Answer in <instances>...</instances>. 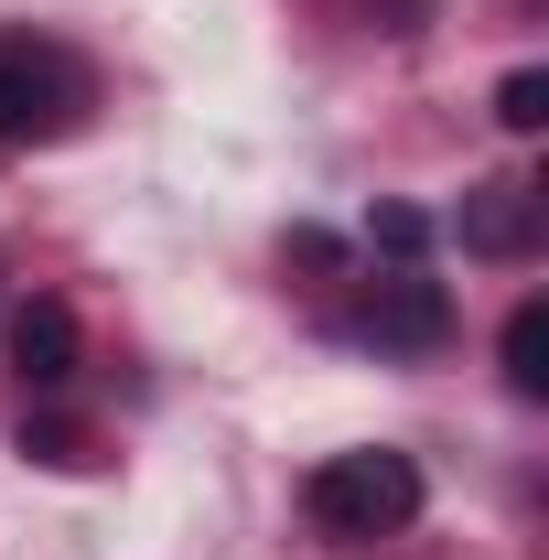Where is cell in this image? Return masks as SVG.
Here are the masks:
<instances>
[{
  "mask_svg": "<svg viewBox=\"0 0 549 560\" xmlns=\"http://www.w3.org/2000/svg\"><path fill=\"white\" fill-rule=\"evenodd\" d=\"M302 506H313V528H324V539H399V528L420 517V464L399 453V442L324 453V464H313V486H302Z\"/></svg>",
  "mask_w": 549,
  "mask_h": 560,
  "instance_id": "1",
  "label": "cell"
},
{
  "mask_svg": "<svg viewBox=\"0 0 549 560\" xmlns=\"http://www.w3.org/2000/svg\"><path fill=\"white\" fill-rule=\"evenodd\" d=\"M75 108H86L75 55L33 44V33H0V151H33V140L75 130Z\"/></svg>",
  "mask_w": 549,
  "mask_h": 560,
  "instance_id": "2",
  "label": "cell"
},
{
  "mask_svg": "<svg viewBox=\"0 0 549 560\" xmlns=\"http://www.w3.org/2000/svg\"><path fill=\"white\" fill-rule=\"evenodd\" d=\"M355 346H377V355H431L442 335H453V291L442 280H420V270H388L366 302H355V324H344Z\"/></svg>",
  "mask_w": 549,
  "mask_h": 560,
  "instance_id": "3",
  "label": "cell"
},
{
  "mask_svg": "<svg viewBox=\"0 0 549 560\" xmlns=\"http://www.w3.org/2000/svg\"><path fill=\"white\" fill-rule=\"evenodd\" d=\"M75 346H86V335H75V302H55V291L11 313V377H22V388H66Z\"/></svg>",
  "mask_w": 549,
  "mask_h": 560,
  "instance_id": "4",
  "label": "cell"
},
{
  "mask_svg": "<svg viewBox=\"0 0 549 560\" xmlns=\"http://www.w3.org/2000/svg\"><path fill=\"white\" fill-rule=\"evenodd\" d=\"M453 237H464L475 259H528V237H539V195H528V184H475L464 215H453Z\"/></svg>",
  "mask_w": 549,
  "mask_h": 560,
  "instance_id": "5",
  "label": "cell"
},
{
  "mask_svg": "<svg viewBox=\"0 0 549 560\" xmlns=\"http://www.w3.org/2000/svg\"><path fill=\"white\" fill-rule=\"evenodd\" d=\"M495 355H506V388H517V399H549V302L539 291L506 313V346Z\"/></svg>",
  "mask_w": 549,
  "mask_h": 560,
  "instance_id": "6",
  "label": "cell"
},
{
  "mask_svg": "<svg viewBox=\"0 0 549 560\" xmlns=\"http://www.w3.org/2000/svg\"><path fill=\"white\" fill-rule=\"evenodd\" d=\"M366 248H388V259L410 270L420 248H431V215H420V206H377V215H366Z\"/></svg>",
  "mask_w": 549,
  "mask_h": 560,
  "instance_id": "7",
  "label": "cell"
},
{
  "mask_svg": "<svg viewBox=\"0 0 549 560\" xmlns=\"http://www.w3.org/2000/svg\"><path fill=\"white\" fill-rule=\"evenodd\" d=\"M495 119H506V130H539V119H549V66L506 75V86H495Z\"/></svg>",
  "mask_w": 549,
  "mask_h": 560,
  "instance_id": "8",
  "label": "cell"
},
{
  "mask_svg": "<svg viewBox=\"0 0 549 560\" xmlns=\"http://www.w3.org/2000/svg\"><path fill=\"white\" fill-rule=\"evenodd\" d=\"M22 453H44V464H75V431H66V420H22Z\"/></svg>",
  "mask_w": 549,
  "mask_h": 560,
  "instance_id": "9",
  "label": "cell"
}]
</instances>
